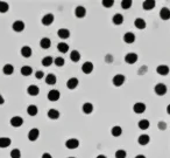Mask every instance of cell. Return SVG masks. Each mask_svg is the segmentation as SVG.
I'll use <instances>...</instances> for the list:
<instances>
[{
    "mask_svg": "<svg viewBox=\"0 0 170 158\" xmlns=\"http://www.w3.org/2000/svg\"><path fill=\"white\" fill-rule=\"evenodd\" d=\"M68 158H75V157H68Z\"/></svg>",
    "mask_w": 170,
    "mask_h": 158,
    "instance_id": "obj_52",
    "label": "cell"
},
{
    "mask_svg": "<svg viewBox=\"0 0 170 158\" xmlns=\"http://www.w3.org/2000/svg\"><path fill=\"white\" fill-rule=\"evenodd\" d=\"M32 73H33V68L29 67V66H23L21 68V74L23 76H29L32 75Z\"/></svg>",
    "mask_w": 170,
    "mask_h": 158,
    "instance_id": "obj_32",
    "label": "cell"
},
{
    "mask_svg": "<svg viewBox=\"0 0 170 158\" xmlns=\"http://www.w3.org/2000/svg\"><path fill=\"white\" fill-rule=\"evenodd\" d=\"M149 125H150V123H149L148 120L139 121V128H140L141 130H147V129L149 128Z\"/></svg>",
    "mask_w": 170,
    "mask_h": 158,
    "instance_id": "obj_35",
    "label": "cell"
},
{
    "mask_svg": "<svg viewBox=\"0 0 170 158\" xmlns=\"http://www.w3.org/2000/svg\"><path fill=\"white\" fill-rule=\"evenodd\" d=\"M70 59L72 62H78V61L81 60V54L78 51H72V52L70 53Z\"/></svg>",
    "mask_w": 170,
    "mask_h": 158,
    "instance_id": "obj_31",
    "label": "cell"
},
{
    "mask_svg": "<svg viewBox=\"0 0 170 158\" xmlns=\"http://www.w3.org/2000/svg\"><path fill=\"white\" fill-rule=\"evenodd\" d=\"M93 111V105L89 103V102H86V103H84L83 104V113L86 114V115H89Z\"/></svg>",
    "mask_w": 170,
    "mask_h": 158,
    "instance_id": "obj_27",
    "label": "cell"
},
{
    "mask_svg": "<svg viewBox=\"0 0 170 158\" xmlns=\"http://www.w3.org/2000/svg\"><path fill=\"white\" fill-rule=\"evenodd\" d=\"M113 5H114V1H113V0H103V6L104 7L110 8V7H112Z\"/></svg>",
    "mask_w": 170,
    "mask_h": 158,
    "instance_id": "obj_42",
    "label": "cell"
},
{
    "mask_svg": "<svg viewBox=\"0 0 170 158\" xmlns=\"http://www.w3.org/2000/svg\"><path fill=\"white\" fill-rule=\"evenodd\" d=\"M59 97H61V93L58 90H56V89H52V90H50L48 93V100L52 101V102L58 101Z\"/></svg>",
    "mask_w": 170,
    "mask_h": 158,
    "instance_id": "obj_4",
    "label": "cell"
},
{
    "mask_svg": "<svg viewBox=\"0 0 170 158\" xmlns=\"http://www.w3.org/2000/svg\"><path fill=\"white\" fill-rule=\"evenodd\" d=\"M11 157L12 158H21V152L19 149H13L11 151Z\"/></svg>",
    "mask_w": 170,
    "mask_h": 158,
    "instance_id": "obj_38",
    "label": "cell"
},
{
    "mask_svg": "<svg viewBox=\"0 0 170 158\" xmlns=\"http://www.w3.org/2000/svg\"><path fill=\"white\" fill-rule=\"evenodd\" d=\"M126 156H127V152L122 149H120L115 152V158H126Z\"/></svg>",
    "mask_w": 170,
    "mask_h": 158,
    "instance_id": "obj_40",
    "label": "cell"
},
{
    "mask_svg": "<svg viewBox=\"0 0 170 158\" xmlns=\"http://www.w3.org/2000/svg\"><path fill=\"white\" fill-rule=\"evenodd\" d=\"M38 136H40L38 129L34 128V129H32L29 132H28V139H29L30 142H35L37 138H38Z\"/></svg>",
    "mask_w": 170,
    "mask_h": 158,
    "instance_id": "obj_11",
    "label": "cell"
},
{
    "mask_svg": "<svg viewBox=\"0 0 170 158\" xmlns=\"http://www.w3.org/2000/svg\"><path fill=\"white\" fill-rule=\"evenodd\" d=\"M21 55L23 58H30L32 56V48L28 46H23L21 48Z\"/></svg>",
    "mask_w": 170,
    "mask_h": 158,
    "instance_id": "obj_23",
    "label": "cell"
},
{
    "mask_svg": "<svg viewBox=\"0 0 170 158\" xmlns=\"http://www.w3.org/2000/svg\"><path fill=\"white\" fill-rule=\"evenodd\" d=\"M126 81V77L122 74H117V75H114L113 77V80H112V82L113 84L115 86V87H121Z\"/></svg>",
    "mask_w": 170,
    "mask_h": 158,
    "instance_id": "obj_2",
    "label": "cell"
},
{
    "mask_svg": "<svg viewBox=\"0 0 170 158\" xmlns=\"http://www.w3.org/2000/svg\"><path fill=\"white\" fill-rule=\"evenodd\" d=\"M134 25H135V27H136L138 30H145V28H146V26H147L146 21H145L142 18H138V19H135Z\"/></svg>",
    "mask_w": 170,
    "mask_h": 158,
    "instance_id": "obj_15",
    "label": "cell"
},
{
    "mask_svg": "<svg viewBox=\"0 0 170 158\" xmlns=\"http://www.w3.org/2000/svg\"><path fill=\"white\" fill-rule=\"evenodd\" d=\"M2 72H4L5 75H12L13 72H14V67L12 65H5L2 68Z\"/></svg>",
    "mask_w": 170,
    "mask_h": 158,
    "instance_id": "obj_30",
    "label": "cell"
},
{
    "mask_svg": "<svg viewBox=\"0 0 170 158\" xmlns=\"http://www.w3.org/2000/svg\"><path fill=\"white\" fill-rule=\"evenodd\" d=\"M59 115H61L59 111L56 110V109H50L48 111V117L52 118V120H57V118H59Z\"/></svg>",
    "mask_w": 170,
    "mask_h": 158,
    "instance_id": "obj_25",
    "label": "cell"
},
{
    "mask_svg": "<svg viewBox=\"0 0 170 158\" xmlns=\"http://www.w3.org/2000/svg\"><path fill=\"white\" fill-rule=\"evenodd\" d=\"M142 72H143V73H146V72H147V67H146V66H143V67H141L140 72H139V74H142Z\"/></svg>",
    "mask_w": 170,
    "mask_h": 158,
    "instance_id": "obj_45",
    "label": "cell"
},
{
    "mask_svg": "<svg viewBox=\"0 0 170 158\" xmlns=\"http://www.w3.org/2000/svg\"><path fill=\"white\" fill-rule=\"evenodd\" d=\"M37 111H38V109H37L36 105H34V104L28 105V108H27V113H28L29 116H36Z\"/></svg>",
    "mask_w": 170,
    "mask_h": 158,
    "instance_id": "obj_28",
    "label": "cell"
},
{
    "mask_svg": "<svg viewBox=\"0 0 170 158\" xmlns=\"http://www.w3.org/2000/svg\"><path fill=\"white\" fill-rule=\"evenodd\" d=\"M96 158H106V156H104V155H99V156H97Z\"/></svg>",
    "mask_w": 170,
    "mask_h": 158,
    "instance_id": "obj_51",
    "label": "cell"
},
{
    "mask_svg": "<svg viewBox=\"0 0 170 158\" xmlns=\"http://www.w3.org/2000/svg\"><path fill=\"white\" fill-rule=\"evenodd\" d=\"M154 91H155L156 95L163 96V95L167 94V86L163 84V83H157V84L155 86V88H154Z\"/></svg>",
    "mask_w": 170,
    "mask_h": 158,
    "instance_id": "obj_1",
    "label": "cell"
},
{
    "mask_svg": "<svg viewBox=\"0 0 170 158\" xmlns=\"http://www.w3.org/2000/svg\"><path fill=\"white\" fill-rule=\"evenodd\" d=\"M149 141H150V137L148 135H141L139 138H138V142H139V144L140 145H147L148 143H149Z\"/></svg>",
    "mask_w": 170,
    "mask_h": 158,
    "instance_id": "obj_22",
    "label": "cell"
},
{
    "mask_svg": "<svg viewBox=\"0 0 170 158\" xmlns=\"http://www.w3.org/2000/svg\"><path fill=\"white\" fill-rule=\"evenodd\" d=\"M121 7L124 9H128V8L132 7V1L131 0H124L121 1Z\"/></svg>",
    "mask_w": 170,
    "mask_h": 158,
    "instance_id": "obj_39",
    "label": "cell"
},
{
    "mask_svg": "<svg viewBox=\"0 0 170 158\" xmlns=\"http://www.w3.org/2000/svg\"><path fill=\"white\" fill-rule=\"evenodd\" d=\"M75 14L77 18H84L86 15V9L83 7V6H77L75 9Z\"/></svg>",
    "mask_w": 170,
    "mask_h": 158,
    "instance_id": "obj_18",
    "label": "cell"
},
{
    "mask_svg": "<svg viewBox=\"0 0 170 158\" xmlns=\"http://www.w3.org/2000/svg\"><path fill=\"white\" fill-rule=\"evenodd\" d=\"M11 138L8 137H0V148H7L11 145Z\"/></svg>",
    "mask_w": 170,
    "mask_h": 158,
    "instance_id": "obj_26",
    "label": "cell"
},
{
    "mask_svg": "<svg viewBox=\"0 0 170 158\" xmlns=\"http://www.w3.org/2000/svg\"><path fill=\"white\" fill-rule=\"evenodd\" d=\"M54 62H55V65H56L57 67H62V66H64V63H65L64 59H63V58H59V56L58 58H56Z\"/></svg>",
    "mask_w": 170,
    "mask_h": 158,
    "instance_id": "obj_41",
    "label": "cell"
},
{
    "mask_svg": "<svg viewBox=\"0 0 170 158\" xmlns=\"http://www.w3.org/2000/svg\"><path fill=\"white\" fill-rule=\"evenodd\" d=\"M135 158H146V157H145L143 155H138V156H136Z\"/></svg>",
    "mask_w": 170,
    "mask_h": 158,
    "instance_id": "obj_50",
    "label": "cell"
},
{
    "mask_svg": "<svg viewBox=\"0 0 170 158\" xmlns=\"http://www.w3.org/2000/svg\"><path fill=\"white\" fill-rule=\"evenodd\" d=\"M82 72H83L84 74H91V73L93 72V63L90 62V61L84 62L83 66H82Z\"/></svg>",
    "mask_w": 170,
    "mask_h": 158,
    "instance_id": "obj_3",
    "label": "cell"
},
{
    "mask_svg": "<svg viewBox=\"0 0 170 158\" xmlns=\"http://www.w3.org/2000/svg\"><path fill=\"white\" fill-rule=\"evenodd\" d=\"M133 110L135 114H143L146 111V104L142 102H138L133 105Z\"/></svg>",
    "mask_w": 170,
    "mask_h": 158,
    "instance_id": "obj_7",
    "label": "cell"
},
{
    "mask_svg": "<svg viewBox=\"0 0 170 158\" xmlns=\"http://www.w3.org/2000/svg\"><path fill=\"white\" fill-rule=\"evenodd\" d=\"M9 9V5L5 1H0V13H6Z\"/></svg>",
    "mask_w": 170,
    "mask_h": 158,
    "instance_id": "obj_37",
    "label": "cell"
},
{
    "mask_svg": "<svg viewBox=\"0 0 170 158\" xmlns=\"http://www.w3.org/2000/svg\"><path fill=\"white\" fill-rule=\"evenodd\" d=\"M40 46H41V48H43V49H48V48H50V46H52V41H50V39H48V38L41 39V41H40Z\"/></svg>",
    "mask_w": 170,
    "mask_h": 158,
    "instance_id": "obj_21",
    "label": "cell"
},
{
    "mask_svg": "<svg viewBox=\"0 0 170 158\" xmlns=\"http://www.w3.org/2000/svg\"><path fill=\"white\" fill-rule=\"evenodd\" d=\"M42 158H52V155H50V153H47V152H45V153L42 155Z\"/></svg>",
    "mask_w": 170,
    "mask_h": 158,
    "instance_id": "obj_46",
    "label": "cell"
},
{
    "mask_svg": "<svg viewBox=\"0 0 170 158\" xmlns=\"http://www.w3.org/2000/svg\"><path fill=\"white\" fill-rule=\"evenodd\" d=\"M165 128H167V124H165V122L160 121V122H158V129H160V130H165Z\"/></svg>",
    "mask_w": 170,
    "mask_h": 158,
    "instance_id": "obj_44",
    "label": "cell"
},
{
    "mask_svg": "<svg viewBox=\"0 0 170 158\" xmlns=\"http://www.w3.org/2000/svg\"><path fill=\"white\" fill-rule=\"evenodd\" d=\"M22 124H23V120L22 117H20V116H14V117L11 118V125L14 127V128H19Z\"/></svg>",
    "mask_w": 170,
    "mask_h": 158,
    "instance_id": "obj_8",
    "label": "cell"
},
{
    "mask_svg": "<svg viewBox=\"0 0 170 158\" xmlns=\"http://www.w3.org/2000/svg\"><path fill=\"white\" fill-rule=\"evenodd\" d=\"M54 23V15L52 14H45L43 18H42V23L45 25V26H50L52 23Z\"/></svg>",
    "mask_w": 170,
    "mask_h": 158,
    "instance_id": "obj_17",
    "label": "cell"
},
{
    "mask_svg": "<svg viewBox=\"0 0 170 158\" xmlns=\"http://www.w3.org/2000/svg\"><path fill=\"white\" fill-rule=\"evenodd\" d=\"M156 2L154 0H146V1H143V4H142V7L143 9H146V11H152L153 8L155 7Z\"/></svg>",
    "mask_w": 170,
    "mask_h": 158,
    "instance_id": "obj_14",
    "label": "cell"
},
{
    "mask_svg": "<svg viewBox=\"0 0 170 158\" xmlns=\"http://www.w3.org/2000/svg\"><path fill=\"white\" fill-rule=\"evenodd\" d=\"M167 113H168V114L170 115V104L168 105V107H167Z\"/></svg>",
    "mask_w": 170,
    "mask_h": 158,
    "instance_id": "obj_49",
    "label": "cell"
},
{
    "mask_svg": "<svg viewBox=\"0 0 170 158\" xmlns=\"http://www.w3.org/2000/svg\"><path fill=\"white\" fill-rule=\"evenodd\" d=\"M27 93L29 94L30 96H36V95H38V93H40V89H38V87H37V86L32 84V86H29V87H28Z\"/></svg>",
    "mask_w": 170,
    "mask_h": 158,
    "instance_id": "obj_20",
    "label": "cell"
},
{
    "mask_svg": "<svg viewBox=\"0 0 170 158\" xmlns=\"http://www.w3.org/2000/svg\"><path fill=\"white\" fill-rule=\"evenodd\" d=\"M125 61L128 65H134L138 61V54H135V53H128V54H126Z\"/></svg>",
    "mask_w": 170,
    "mask_h": 158,
    "instance_id": "obj_6",
    "label": "cell"
},
{
    "mask_svg": "<svg viewBox=\"0 0 170 158\" xmlns=\"http://www.w3.org/2000/svg\"><path fill=\"white\" fill-rule=\"evenodd\" d=\"M12 27H13V30L20 33V32H22V30H25V23H23V21H21V20H16V21H14Z\"/></svg>",
    "mask_w": 170,
    "mask_h": 158,
    "instance_id": "obj_12",
    "label": "cell"
},
{
    "mask_svg": "<svg viewBox=\"0 0 170 158\" xmlns=\"http://www.w3.org/2000/svg\"><path fill=\"white\" fill-rule=\"evenodd\" d=\"M35 77H36L37 80H41V79L45 77V73L42 70H37L36 73H35Z\"/></svg>",
    "mask_w": 170,
    "mask_h": 158,
    "instance_id": "obj_43",
    "label": "cell"
},
{
    "mask_svg": "<svg viewBox=\"0 0 170 158\" xmlns=\"http://www.w3.org/2000/svg\"><path fill=\"white\" fill-rule=\"evenodd\" d=\"M124 41H125L126 44H133L134 41H135V35H134V33H132V32H127V33H125V35H124Z\"/></svg>",
    "mask_w": 170,
    "mask_h": 158,
    "instance_id": "obj_16",
    "label": "cell"
},
{
    "mask_svg": "<svg viewBox=\"0 0 170 158\" xmlns=\"http://www.w3.org/2000/svg\"><path fill=\"white\" fill-rule=\"evenodd\" d=\"M78 79H76V77H71V79H69L67 82V88L68 89H70V90H74L76 89L77 87H78Z\"/></svg>",
    "mask_w": 170,
    "mask_h": 158,
    "instance_id": "obj_9",
    "label": "cell"
},
{
    "mask_svg": "<svg viewBox=\"0 0 170 158\" xmlns=\"http://www.w3.org/2000/svg\"><path fill=\"white\" fill-rule=\"evenodd\" d=\"M56 81H57V79L54 74H48L45 76V83L49 84V86H54L56 83Z\"/></svg>",
    "mask_w": 170,
    "mask_h": 158,
    "instance_id": "obj_24",
    "label": "cell"
},
{
    "mask_svg": "<svg viewBox=\"0 0 170 158\" xmlns=\"http://www.w3.org/2000/svg\"><path fill=\"white\" fill-rule=\"evenodd\" d=\"M156 72H157V74L158 75H162V76H165L169 74L170 69L168 66H165V65H160L158 67L156 68Z\"/></svg>",
    "mask_w": 170,
    "mask_h": 158,
    "instance_id": "obj_10",
    "label": "cell"
},
{
    "mask_svg": "<svg viewBox=\"0 0 170 158\" xmlns=\"http://www.w3.org/2000/svg\"><path fill=\"white\" fill-rule=\"evenodd\" d=\"M111 134H112V136H114V137H119V136L122 134V129L120 128V127H118V125H117V127H113L111 130Z\"/></svg>",
    "mask_w": 170,
    "mask_h": 158,
    "instance_id": "obj_36",
    "label": "cell"
},
{
    "mask_svg": "<svg viewBox=\"0 0 170 158\" xmlns=\"http://www.w3.org/2000/svg\"><path fill=\"white\" fill-rule=\"evenodd\" d=\"M65 146H67L68 149H71V150L77 149L79 146V141L76 139V138H70V139H68L67 142H65Z\"/></svg>",
    "mask_w": 170,
    "mask_h": 158,
    "instance_id": "obj_5",
    "label": "cell"
},
{
    "mask_svg": "<svg viewBox=\"0 0 170 158\" xmlns=\"http://www.w3.org/2000/svg\"><path fill=\"white\" fill-rule=\"evenodd\" d=\"M57 35H58L61 39L65 40V39H68L70 37V30H67V28H61V30H58V32H57Z\"/></svg>",
    "mask_w": 170,
    "mask_h": 158,
    "instance_id": "obj_19",
    "label": "cell"
},
{
    "mask_svg": "<svg viewBox=\"0 0 170 158\" xmlns=\"http://www.w3.org/2000/svg\"><path fill=\"white\" fill-rule=\"evenodd\" d=\"M160 18L162 20H169L170 19V9L168 7H163L160 11Z\"/></svg>",
    "mask_w": 170,
    "mask_h": 158,
    "instance_id": "obj_13",
    "label": "cell"
},
{
    "mask_svg": "<svg viewBox=\"0 0 170 158\" xmlns=\"http://www.w3.org/2000/svg\"><path fill=\"white\" fill-rule=\"evenodd\" d=\"M112 21L114 25H121V23H124V16L121 14H114L113 15V18H112Z\"/></svg>",
    "mask_w": 170,
    "mask_h": 158,
    "instance_id": "obj_29",
    "label": "cell"
},
{
    "mask_svg": "<svg viewBox=\"0 0 170 158\" xmlns=\"http://www.w3.org/2000/svg\"><path fill=\"white\" fill-rule=\"evenodd\" d=\"M4 103H5V100H4V97H2L1 95H0V105L4 104Z\"/></svg>",
    "mask_w": 170,
    "mask_h": 158,
    "instance_id": "obj_48",
    "label": "cell"
},
{
    "mask_svg": "<svg viewBox=\"0 0 170 158\" xmlns=\"http://www.w3.org/2000/svg\"><path fill=\"white\" fill-rule=\"evenodd\" d=\"M57 49L61 53H68V51H69V45L65 44V42H59L58 45H57Z\"/></svg>",
    "mask_w": 170,
    "mask_h": 158,
    "instance_id": "obj_34",
    "label": "cell"
},
{
    "mask_svg": "<svg viewBox=\"0 0 170 158\" xmlns=\"http://www.w3.org/2000/svg\"><path fill=\"white\" fill-rule=\"evenodd\" d=\"M105 60H107L108 62H112V56L111 55H107V56L105 58Z\"/></svg>",
    "mask_w": 170,
    "mask_h": 158,
    "instance_id": "obj_47",
    "label": "cell"
},
{
    "mask_svg": "<svg viewBox=\"0 0 170 158\" xmlns=\"http://www.w3.org/2000/svg\"><path fill=\"white\" fill-rule=\"evenodd\" d=\"M52 62H54V59H52V56H45L42 59V66H45V67H50L52 65Z\"/></svg>",
    "mask_w": 170,
    "mask_h": 158,
    "instance_id": "obj_33",
    "label": "cell"
}]
</instances>
